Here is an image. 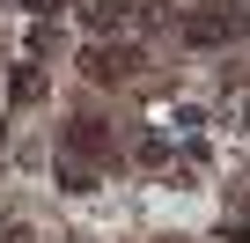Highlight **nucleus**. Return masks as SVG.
Listing matches in <instances>:
<instances>
[{"label":"nucleus","mask_w":250,"mask_h":243,"mask_svg":"<svg viewBox=\"0 0 250 243\" xmlns=\"http://www.w3.org/2000/svg\"><path fill=\"white\" fill-rule=\"evenodd\" d=\"M243 37V8H206V15H184V44H228Z\"/></svg>","instance_id":"nucleus-1"},{"label":"nucleus","mask_w":250,"mask_h":243,"mask_svg":"<svg viewBox=\"0 0 250 243\" xmlns=\"http://www.w3.org/2000/svg\"><path fill=\"white\" fill-rule=\"evenodd\" d=\"M66 148H74V162H96V155H110L103 118H74V126H66Z\"/></svg>","instance_id":"nucleus-2"},{"label":"nucleus","mask_w":250,"mask_h":243,"mask_svg":"<svg viewBox=\"0 0 250 243\" xmlns=\"http://www.w3.org/2000/svg\"><path fill=\"white\" fill-rule=\"evenodd\" d=\"M133 66H140L133 52H110V44H103V52H88V74H96V81H118V74H133Z\"/></svg>","instance_id":"nucleus-3"},{"label":"nucleus","mask_w":250,"mask_h":243,"mask_svg":"<svg viewBox=\"0 0 250 243\" xmlns=\"http://www.w3.org/2000/svg\"><path fill=\"white\" fill-rule=\"evenodd\" d=\"M8 96H15V103H44V74H37V66H22V74L8 81Z\"/></svg>","instance_id":"nucleus-4"},{"label":"nucleus","mask_w":250,"mask_h":243,"mask_svg":"<svg viewBox=\"0 0 250 243\" xmlns=\"http://www.w3.org/2000/svg\"><path fill=\"white\" fill-rule=\"evenodd\" d=\"M0 243H30V228H22V221H8V228H0Z\"/></svg>","instance_id":"nucleus-5"}]
</instances>
